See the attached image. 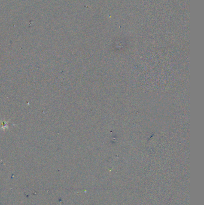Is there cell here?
Wrapping results in <instances>:
<instances>
[{
  "label": "cell",
  "instance_id": "6da1fadb",
  "mask_svg": "<svg viewBox=\"0 0 204 205\" xmlns=\"http://www.w3.org/2000/svg\"><path fill=\"white\" fill-rule=\"evenodd\" d=\"M1 129L3 130L4 131L6 129H8L9 128V126H8V122H5V121H1Z\"/></svg>",
  "mask_w": 204,
  "mask_h": 205
}]
</instances>
